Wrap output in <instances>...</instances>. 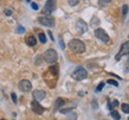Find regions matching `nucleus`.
<instances>
[{"mask_svg":"<svg viewBox=\"0 0 129 120\" xmlns=\"http://www.w3.org/2000/svg\"><path fill=\"white\" fill-rule=\"evenodd\" d=\"M49 73L57 77V76H58V66H57V64H52V66L49 68Z\"/></svg>","mask_w":129,"mask_h":120,"instance_id":"nucleus-13","label":"nucleus"},{"mask_svg":"<svg viewBox=\"0 0 129 120\" xmlns=\"http://www.w3.org/2000/svg\"><path fill=\"white\" fill-rule=\"evenodd\" d=\"M103 87H104V83H103V82H101V83H100V85L97 86V88H96V92H101V90H102L103 89Z\"/></svg>","mask_w":129,"mask_h":120,"instance_id":"nucleus-22","label":"nucleus"},{"mask_svg":"<svg viewBox=\"0 0 129 120\" xmlns=\"http://www.w3.org/2000/svg\"><path fill=\"white\" fill-rule=\"evenodd\" d=\"M128 38H129V37H128Z\"/></svg>","mask_w":129,"mask_h":120,"instance_id":"nucleus-35","label":"nucleus"},{"mask_svg":"<svg viewBox=\"0 0 129 120\" xmlns=\"http://www.w3.org/2000/svg\"><path fill=\"white\" fill-rule=\"evenodd\" d=\"M1 120H5V119H1Z\"/></svg>","mask_w":129,"mask_h":120,"instance_id":"nucleus-34","label":"nucleus"},{"mask_svg":"<svg viewBox=\"0 0 129 120\" xmlns=\"http://www.w3.org/2000/svg\"><path fill=\"white\" fill-rule=\"evenodd\" d=\"M69 48L76 53H83L85 51V44L80 39H71L69 43Z\"/></svg>","mask_w":129,"mask_h":120,"instance_id":"nucleus-1","label":"nucleus"},{"mask_svg":"<svg viewBox=\"0 0 129 120\" xmlns=\"http://www.w3.org/2000/svg\"><path fill=\"white\" fill-rule=\"evenodd\" d=\"M108 83H109V85L115 86V87H117V86H118V82H116L115 80H108Z\"/></svg>","mask_w":129,"mask_h":120,"instance_id":"nucleus-23","label":"nucleus"},{"mask_svg":"<svg viewBox=\"0 0 129 120\" xmlns=\"http://www.w3.org/2000/svg\"><path fill=\"white\" fill-rule=\"evenodd\" d=\"M78 4V0H69V5L70 6H76Z\"/></svg>","mask_w":129,"mask_h":120,"instance_id":"nucleus-25","label":"nucleus"},{"mask_svg":"<svg viewBox=\"0 0 129 120\" xmlns=\"http://www.w3.org/2000/svg\"><path fill=\"white\" fill-rule=\"evenodd\" d=\"M4 13L6 14V16H8V17H10V16H12V10H5Z\"/></svg>","mask_w":129,"mask_h":120,"instance_id":"nucleus-28","label":"nucleus"},{"mask_svg":"<svg viewBox=\"0 0 129 120\" xmlns=\"http://www.w3.org/2000/svg\"><path fill=\"white\" fill-rule=\"evenodd\" d=\"M32 96H33V99L36 100V101H42L43 99L46 96V93H45L44 90H42V89H37V90H34L33 92V94H32Z\"/></svg>","mask_w":129,"mask_h":120,"instance_id":"nucleus-11","label":"nucleus"},{"mask_svg":"<svg viewBox=\"0 0 129 120\" xmlns=\"http://www.w3.org/2000/svg\"><path fill=\"white\" fill-rule=\"evenodd\" d=\"M26 1H27V3H30V0H26Z\"/></svg>","mask_w":129,"mask_h":120,"instance_id":"nucleus-33","label":"nucleus"},{"mask_svg":"<svg viewBox=\"0 0 129 120\" xmlns=\"http://www.w3.org/2000/svg\"><path fill=\"white\" fill-rule=\"evenodd\" d=\"M86 76H88V73H86V70H85L84 68H82V67L76 68L71 74L72 79H74V80H77V81L84 80V79H86Z\"/></svg>","mask_w":129,"mask_h":120,"instance_id":"nucleus-3","label":"nucleus"},{"mask_svg":"<svg viewBox=\"0 0 129 120\" xmlns=\"http://www.w3.org/2000/svg\"><path fill=\"white\" fill-rule=\"evenodd\" d=\"M128 53H129V42H124L123 44L121 45V49L118 51V53L115 56V59L116 61H120L123 56L128 55Z\"/></svg>","mask_w":129,"mask_h":120,"instance_id":"nucleus-6","label":"nucleus"},{"mask_svg":"<svg viewBox=\"0 0 129 120\" xmlns=\"http://www.w3.org/2000/svg\"><path fill=\"white\" fill-rule=\"evenodd\" d=\"M76 31L80 33V35H83L85 32L88 31V25H86V23H84L83 20H78V22L76 23Z\"/></svg>","mask_w":129,"mask_h":120,"instance_id":"nucleus-9","label":"nucleus"},{"mask_svg":"<svg viewBox=\"0 0 129 120\" xmlns=\"http://www.w3.org/2000/svg\"><path fill=\"white\" fill-rule=\"evenodd\" d=\"M26 43L28 46H34V45L37 44V39H36V37L33 35H30V36H27V38H26Z\"/></svg>","mask_w":129,"mask_h":120,"instance_id":"nucleus-12","label":"nucleus"},{"mask_svg":"<svg viewBox=\"0 0 129 120\" xmlns=\"http://www.w3.org/2000/svg\"><path fill=\"white\" fill-rule=\"evenodd\" d=\"M111 3V0H98V4L101 5V6H107Z\"/></svg>","mask_w":129,"mask_h":120,"instance_id":"nucleus-19","label":"nucleus"},{"mask_svg":"<svg viewBox=\"0 0 129 120\" xmlns=\"http://www.w3.org/2000/svg\"><path fill=\"white\" fill-rule=\"evenodd\" d=\"M40 59H42V56H38V57H37V62H36L37 66H38V64H40Z\"/></svg>","mask_w":129,"mask_h":120,"instance_id":"nucleus-30","label":"nucleus"},{"mask_svg":"<svg viewBox=\"0 0 129 120\" xmlns=\"http://www.w3.org/2000/svg\"><path fill=\"white\" fill-rule=\"evenodd\" d=\"M95 36H96L100 40H102L103 43H109V42H110V38H109L108 33L104 31L103 29H96V30H95Z\"/></svg>","mask_w":129,"mask_h":120,"instance_id":"nucleus-5","label":"nucleus"},{"mask_svg":"<svg viewBox=\"0 0 129 120\" xmlns=\"http://www.w3.org/2000/svg\"><path fill=\"white\" fill-rule=\"evenodd\" d=\"M76 118H77V115H76L75 113H72V114H70V115L68 116V120H76Z\"/></svg>","mask_w":129,"mask_h":120,"instance_id":"nucleus-27","label":"nucleus"},{"mask_svg":"<svg viewBox=\"0 0 129 120\" xmlns=\"http://www.w3.org/2000/svg\"><path fill=\"white\" fill-rule=\"evenodd\" d=\"M44 59L49 64H56L58 59V55H57V51L54 49H48L44 53Z\"/></svg>","mask_w":129,"mask_h":120,"instance_id":"nucleus-2","label":"nucleus"},{"mask_svg":"<svg viewBox=\"0 0 129 120\" xmlns=\"http://www.w3.org/2000/svg\"><path fill=\"white\" fill-rule=\"evenodd\" d=\"M128 59H129V53H128ZM126 71H129V66H127V68H126Z\"/></svg>","mask_w":129,"mask_h":120,"instance_id":"nucleus-32","label":"nucleus"},{"mask_svg":"<svg viewBox=\"0 0 129 120\" xmlns=\"http://www.w3.org/2000/svg\"><path fill=\"white\" fill-rule=\"evenodd\" d=\"M71 111H72V108H65V109H59V112H60V113H63V114H66V113H70Z\"/></svg>","mask_w":129,"mask_h":120,"instance_id":"nucleus-21","label":"nucleus"},{"mask_svg":"<svg viewBox=\"0 0 129 120\" xmlns=\"http://www.w3.org/2000/svg\"><path fill=\"white\" fill-rule=\"evenodd\" d=\"M56 3H57V0H48L45 6L43 7V13L48 14V16L50 13H52L54 10H56Z\"/></svg>","mask_w":129,"mask_h":120,"instance_id":"nucleus-4","label":"nucleus"},{"mask_svg":"<svg viewBox=\"0 0 129 120\" xmlns=\"http://www.w3.org/2000/svg\"><path fill=\"white\" fill-rule=\"evenodd\" d=\"M110 115H111V118H114L115 120H120V119H121L120 113H118V112H116V111H111Z\"/></svg>","mask_w":129,"mask_h":120,"instance_id":"nucleus-16","label":"nucleus"},{"mask_svg":"<svg viewBox=\"0 0 129 120\" xmlns=\"http://www.w3.org/2000/svg\"><path fill=\"white\" fill-rule=\"evenodd\" d=\"M18 87L22 92H25V93H26V92H30V90L32 89V85L28 80H22L20 82H19Z\"/></svg>","mask_w":129,"mask_h":120,"instance_id":"nucleus-8","label":"nucleus"},{"mask_svg":"<svg viewBox=\"0 0 129 120\" xmlns=\"http://www.w3.org/2000/svg\"><path fill=\"white\" fill-rule=\"evenodd\" d=\"M38 38H39V40H40V43H42V44H45V43H46V36H45V33L40 32L39 35H38Z\"/></svg>","mask_w":129,"mask_h":120,"instance_id":"nucleus-15","label":"nucleus"},{"mask_svg":"<svg viewBox=\"0 0 129 120\" xmlns=\"http://www.w3.org/2000/svg\"><path fill=\"white\" fill-rule=\"evenodd\" d=\"M92 105H94V107H95V109H96V108H97V103H96V101H94Z\"/></svg>","mask_w":129,"mask_h":120,"instance_id":"nucleus-31","label":"nucleus"},{"mask_svg":"<svg viewBox=\"0 0 129 120\" xmlns=\"http://www.w3.org/2000/svg\"><path fill=\"white\" fill-rule=\"evenodd\" d=\"M38 23H40L42 25L48 26V27L54 26V19L51 17H39L38 18Z\"/></svg>","mask_w":129,"mask_h":120,"instance_id":"nucleus-7","label":"nucleus"},{"mask_svg":"<svg viewBox=\"0 0 129 120\" xmlns=\"http://www.w3.org/2000/svg\"><path fill=\"white\" fill-rule=\"evenodd\" d=\"M121 108H122V111L124 112V113H129V105L128 103H122V105H121Z\"/></svg>","mask_w":129,"mask_h":120,"instance_id":"nucleus-18","label":"nucleus"},{"mask_svg":"<svg viewBox=\"0 0 129 120\" xmlns=\"http://www.w3.org/2000/svg\"><path fill=\"white\" fill-rule=\"evenodd\" d=\"M118 105V101H116V100H114V101H111L110 103H108V108L110 109V111H112V107H116Z\"/></svg>","mask_w":129,"mask_h":120,"instance_id":"nucleus-17","label":"nucleus"},{"mask_svg":"<svg viewBox=\"0 0 129 120\" xmlns=\"http://www.w3.org/2000/svg\"><path fill=\"white\" fill-rule=\"evenodd\" d=\"M17 31H18V33H24V32H25V29H24L22 26H20V25H19V26L17 27Z\"/></svg>","mask_w":129,"mask_h":120,"instance_id":"nucleus-26","label":"nucleus"},{"mask_svg":"<svg viewBox=\"0 0 129 120\" xmlns=\"http://www.w3.org/2000/svg\"><path fill=\"white\" fill-rule=\"evenodd\" d=\"M64 103H65V100H64V99H62V98L57 99V100H56V108H60Z\"/></svg>","mask_w":129,"mask_h":120,"instance_id":"nucleus-14","label":"nucleus"},{"mask_svg":"<svg viewBox=\"0 0 129 120\" xmlns=\"http://www.w3.org/2000/svg\"><path fill=\"white\" fill-rule=\"evenodd\" d=\"M31 107H32V111L34 112V113H37V114H43L44 113V107L42 106L38 101H36V100H33L31 103Z\"/></svg>","mask_w":129,"mask_h":120,"instance_id":"nucleus-10","label":"nucleus"},{"mask_svg":"<svg viewBox=\"0 0 129 120\" xmlns=\"http://www.w3.org/2000/svg\"><path fill=\"white\" fill-rule=\"evenodd\" d=\"M31 7H32L33 10H38V5H37L36 3H32V4H31Z\"/></svg>","mask_w":129,"mask_h":120,"instance_id":"nucleus-29","label":"nucleus"},{"mask_svg":"<svg viewBox=\"0 0 129 120\" xmlns=\"http://www.w3.org/2000/svg\"><path fill=\"white\" fill-rule=\"evenodd\" d=\"M11 96H12V101H13L14 103L18 102V99H17V95H16V93H12V94H11Z\"/></svg>","mask_w":129,"mask_h":120,"instance_id":"nucleus-24","label":"nucleus"},{"mask_svg":"<svg viewBox=\"0 0 129 120\" xmlns=\"http://www.w3.org/2000/svg\"><path fill=\"white\" fill-rule=\"evenodd\" d=\"M128 13V6L127 5H123V7H122V14H123V17H126Z\"/></svg>","mask_w":129,"mask_h":120,"instance_id":"nucleus-20","label":"nucleus"}]
</instances>
